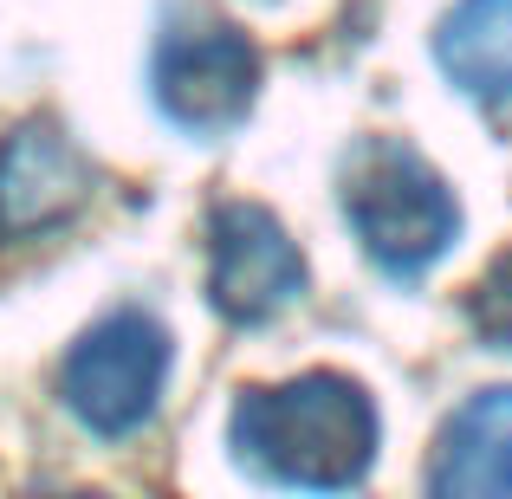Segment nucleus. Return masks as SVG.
<instances>
[{
	"label": "nucleus",
	"mask_w": 512,
	"mask_h": 499,
	"mask_svg": "<svg viewBox=\"0 0 512 499\" xmlns=\"http://www.w3.org/2000/svg\"><path fill=\"white\" fill-rule=\"evenodd\" d=\"M305 292V253L260 201H221L208 214V305L227 325H266Z\"/></svg>",
	"instance_id": "nucleus-5"
},
{
	"label": "nucleus",
	"mask_w": 512,
	"mask_h": 499,
	"mask_svg": "<svg viewBox=\"0 0 512 499\" xmlns=\"http://www.w3.org/2000/svg\"><path fill=\"white\" fill-rule=\"evenodd\" d=\"M52 499H104V493H52Z\"/></svg>",
	"instance_id": "nucleus-10"
},
{
	"label": "nucleus",
	"mask_w": 512,
	"mask_h": 499,
	"mask_svg": "<svg viewBox=\"0 0 512 499\" xmlns=\"http://www.w3.org/2000/svg\"><path fill=\"white\" fill-rule=\"evenodd\" d=\"M435 59L467 98L512 111V0H461L435 33Z\"/></svg>",
	"instance_id": "nucleus-8"
},
{
	"label": "nucleus",
	"mask_w": 512,
	"mask_h": 499,
	"mask_svg": "<svg viewBox=\"0 0 512 499\" xmlns=\"http://www.w3.org/2000/svg\"><path fill=\"white\" fill-rule=\"evenodd\" d=\"M150 98L188 137H227L260 98V46L234 20H175L156 39Z\"/></svg>",
	"instance_id": "nucleus-4"
},
{
	"label": "nucleus",
	"mask_w": 512,
	"mask_h": 499,
	"mask_svg": "<svg viewBox=\"0 0 512 499\" xmlns=\"http://www.w3.org/2000/svg\"><path fill=\"white\" fill-rule=\"evenodd\" d=\"M234 454L260 480L292 493H350L376 467V402L338 370L292 383H253L234 402Z\"/></svg>",
	"instance_id": "nucleus-1"
},
{
	"label": "nucleus",
	"mask_w": 512,
	"mask_h": 499,
	"mask_svg": "<svg viewBox=\"0 0 512 499\" xmlns=\"http://www.w3.org/2000/svg\"><path fill=\"white\" fill-rule=\"evenodd\" d=\"M169 331L163 318L137 312H104L91 331H78V344L59 363V396L78 415V428H91L98 441H130L137 428H150V415L163 409L169 389Z\"/></svg>",
	"instance_id": "nucleus-3"
},
{
	"label": "nucleus",
	"mask_w": 512,
	"mask_h": 499,
	"mask_svg": "<svg viewBox=\"0 0 512 499\" xmlns=\"http://www.w3.org/2000/svg\"><path fill=\"white\" fill-rule=\"evenodd\" d=\"M344 221L389 279H415L454 247V188L428 156L396 137H370L344 163Z\"/></svg>",
	"instance_id": "nucleus-2"
},
{
	"label": "nucleus",
	"mask_w": 512,
	"mask_h": 499,
	"mask_svg": "<svg viewBox=\"0 0 512 499\" xmlns=\"http://www.w3.org/2000/svg\"><path fill=\"white\" fill-rule=\"evenodd\" d=\"M467 318H474V331L487 337L493 350H512V247L493 253V266L474 279V292H467Z\"/></svg>",
	"instance_id": "nucleus-9"
},
{
	"label": "nucleus",
	"mask_w": 512,
	"mask_h": 499,
	"mask_svg": "<svg viewBox=\"0 0 512 499\" xmlns=\"http://www.w3.org/2000/svg\"><path fill=\"white\" fill-rule=\"evenodd\" d=\"M422 493L428 499H512V383L467 396L441 422Z\"/></svg>",
	"instance_id": "nucleus-7"
},
{
	"label": "nucleus",
	"mask_w": 512,
	"mask_h": 499,
	"mask_svg": "<svg viewBox=\"0 0 512 499\" xmlns=\"http://www.w3.org/2000/svg\"><path fill=\"white\" fill-rule=\"evenodd\" d=\"M91 201V163L65 130L20 124L0 137V240H46Z\"/></svg>",
	"instance_id": "nucleus-6"
}]
</instances>
